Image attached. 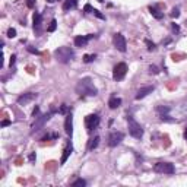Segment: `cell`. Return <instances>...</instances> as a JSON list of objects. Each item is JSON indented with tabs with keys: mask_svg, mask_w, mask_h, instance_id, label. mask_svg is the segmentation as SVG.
<instances>
[{
	"mask_svg": "<svg viewBox=\"0 0 187 187\" xmlns=\"http://www.w3.org/2000/svg\"><path fill=\"white\" fill-rule=\"evenodd\" d=\"M64 130H66L67 134H72V132H73V117H72V114H69L66 117V121H64Z\"/></svg>",
	"mask_w": 187,
	"mask_h": 187,
	"instance_id": "4fadbf2b",
	"label": "cell"
},
{
	"mask_svg": "<svg viewBox=\"0 0 187 187\" xmlns=\"http://www.w3.org/2000/svg\"><path fill=\"white\" fill-rule=\"evenodd\" d=\"M149 72H151V73H158V67L157 66H151V67H149Z\"/></svg>",
	"mask_w": 187,
	"mask_h": 187,
	"instance_id": "f546056e",
	"label": "cell"
},
{
	"mask_svg": "<svg viewBox=\"0 0 187 187\" xmlns=\"http://www.w3.org/2000/svg\"><path fill=\"white\" fill-rule=\"evenodd\" d=\"M40 25H41V15L40 13H34V29L40 31Z\"/></svg>",
	"mask_w": 187,
	"mask_h": 187,
	"instance_id": "e0dca14e",
	"label": "cell"
},
{
	"mask_svg": "<svg viewBox=\"0 0 187 187\" xmlns=\"http://www.w3.org/2000/svg\"><path fill=\"white\" fill-rule=\"evenodd\" d=\"M9 124H10V121H9V120H3V121H2V126H3V127L9 126Z\"/></svg>",
	"mask_w": 187,
	"mask_h": 187,
	"instance_id": "d6a6232c",
	"label": "cell"
},
{
	"mask_svg": "<svg viewBox=\"0 0 187 187\" xmlns=\"http://www.w3.org/2000/svg\"><path fill=\"white\" fill-rule=\"evenodd\" d=\"M149 12L152 13V16H154V18H157V19H162L164 18V13L159 12L157 7H149Z\"/></svg>",
	"mask_w": 187,
	"mask_h": 187,
	"instance_id": "ac0fdd59",
	"label": "cell"
},
{
	"mask_svg": "<svg viewBox=\"0 0 187 187\" xmlns=\"http://www.w3.org/2000/svg\"><path fill=\"white\" fill-rule=\"evenodd\" d=\"M171 16H173V18H178V16H180V10H178L177 7H174L173 12H171Z\"/></svg>",
	"mask_w": 187,
	"mask_h": 187,
	"instance_id": "484cf974",
	"label": "cell"
},
{
	"mask_svg": "<svg viewBox=\"0 0 187 187\" xmlns=\"http://www.w3.org/2000/svg\"><path fill=\"white\" fill-rule=\"evenodd\" d=\"M99 124V117L98 114H89L85 117V126H86V130L88 132H92V130H95Z\"/></svg>",
	"mask_w": 187,
	"mask_h": 187,
	"instance_id": "5b68a950",
	"label": "cell"
},
{
	"mask_svg": "<svg viewBox=\"0 0 187 187\" xmlns=\"http://www.w3.org/2000/svg\"><path fill=\"white\" fill-rule=\"evenodd\" d=\"M98 143H99V138H98V136H95V138L89 139V142H88V149H89V151L95 149V148L98 146Z\"/></svg>",
	"mask_w": 187,
	"mask_h": 187,
	"instance_id": "2e32d148",
	"label": "cell"
},
{
	"mask_svg": "<svg viewBox=\"0 0 187 187\" xmlns=\"http://www.w3.org/2000/svg\"><path fill=\"white\" fill-rule=\"evenodd\" d=\"M127 73V66L126 63H119L117 66L114 67V73H113V78L114 80H121V79L126 76Z\"/></svg>",
	"mask_w": 187,
	"mask_h": 187,
	"instance_id": "8992f818",
	"label": "cell"
},
{
	"mask_svg": "<svg viewBox=\"0 0 187 187\" xmlns=\"http://www.w3.org/2000/svg\"><path fill=\"white\" fill-rule=\"evenodd\" d=\"M47 2H49V3H54L56 0H47Z\"/></svg>",
	"mask_w": 187,
	"mask_h": 187,
	"instance_id": "74e56055",
	"label": "cell"
},
{
	"mask_svg": "<svg viewBox=\"0 0 187 187\" xmlns=\"http://www.w3.org/2000/svg\"><path fill=\"white\" fill-rule=\"evenodd\" d=\"M155 173H161V174H174V165L169 162H158L154 165Z\"/></svg>",
	"mask_w": 187,
	"mask_h": 187,
	"instance_id": "277c9868",
	"label": "cell"
},
{
	"mask_svg": "<svg viewBox=\"0 0 187 187\" xmlns=\"http://www.w3.org/2000/svg\"><path fill=\"white\" fill-rule=\"evenodd\" d=\"M15 59H16V56H12V57H10V67L15 64Z\"/></svg>",
	"mask_w": 187,
	"mask_h": 187,
	"instance_id": "836d02e7",
	"label": "cell"
},
{
	"mask_svg": "<svg viewBox=\"0 0 187 187\" xmlns=\"http://www.w3.org/2000/svg\"><path fill=\"white\" fill-rule=\"evenodd\" d=\"M171 57H173V60H174V61H180L181 59H184L186 56H184V54H178V53H174Z\"/></svg>",
	"mask_w": 187,
	"mask_h": 187,
	"instance_id": "603a6c76",
	"label": "cell"
},
{
	"mask_svg": "<svg viewBox=\"0 0 187 187\" xmlns=\"http://www.w3.org/2000/svg\"><path fill=\"white\" fill-rule=\"evenodd\" d=\"M127 123H129V133L132 134L133 138H142V134H143V129L140 127L138 121L134 120L133 117H127Z\"/></svg>",
	"mask_w": 187,
	"mask_h": 187,
	"instance_id": "3957f363",
	"label": "cell"
},
{
	"mask_svg": "<svg viewBox=\"0 0 187 187\" xmlns=\"http://www.w3.org/2000/svg\"><path fill=\"white\" fill-rule=\"evenodd\" d=\"M173 31H174V32H178V31H180V28H178V25L173 24Z\"/></svg>",
	"mask_w": 187,
	"mask_h": 187,
	"instance_id": "1f68e13d",
	"label": "cell"
},
{
	"mask_svg": "<svg viewBox=\"0 0 187 187\" xmlns=\"http://www.w3.org/2000/svg\"><path fill=\"white\" fill-rule=\"evenodd\" d=\"M56 28H57V21H56V19H53V21L50 22L47 31H49V32H53V31H56Z\"/></svg>",
	"mask_w": 187,
	"mask_h": 187,
	"instance_id": "44dd1931",
	"label": "cell"
},
{
	"mask_svg": "<svg viewBox=\"0 0 187 187\" xmlns=\"http://www.w3.org/2000/svg\"><path fill=\"white\" fill-rule=\"evenodd\" d=\"M84 10H85V12H86V13H89V12H92V10H94V9H92V7H91V5H85Z\"/></svg>",
	"mask_w": 187,
	"mask_h": 187,
	"instance_id": "f1b7e54d",
	"label": "cell"
},
{
	"mask_svg": "<svg viewBox=\"0 0 187 187\" xmlns=\"http://www.w3.org/2000/svg\"><path fill=\"white\" fill-rule=\"evenodd\" d=\"M186 113H187V107H186Z\"/></svg>",
	"mask_w": 187,
	"mask_h": 187,
	"instance_id": "ab89813d",
	"label": "cell"
},
{
	"mask_svg": "<svg viewBox=\"0 0 187 187\" xmlns=\"http://www.w3.org/2000/svg\"><path fill=\"white\" fill-rule=\"evenodd\" d=\"M98 2H104V0H98Z\"/></svg>",
	"mask_w": 187,
	"mask_h": 187,
	"instance_id": "f35d334b",
	"label": "cell"
},
{
	"mask_svg": "<svg viewBox=\"0 0 187 187\" xmlns=\"http://www.w3.org/2000/svg\"><path fill=\"white\" fill-rule=\"evenodd\" d=\"M152 91H154V86H145V88L139 89L138 94H136V99H142V98H145L148 94H151Z\"/></svg>",
	"mask_w": 187,
	"mask_h": 187,
	"instance_id": "7c38bea8",
	"label": "cell"
},
{
	"mask_svg": "<svg viewBox=\"0 0 187 187\" xmlns=\"http://www.w3.org/2000/svg\"><path fill=\"white\" fill-rule=\"evenodd\" d=\"M76 91H78L79 95H89V97H95L97 95V88L94 86L92 80L89 78H85L79 80L78 86H76Z\"/></svg>",
	"mask_w": 187,
	"mask_h": 187,
	"instance_id": "6da1fadb",
	"label": "cell"
},
{
	"mask_svg": "<svg viewBox=\"0 0 187 187\" xmlns=\"http://www.w3.org/2000/svg\"><path fill=\"white\" fill-rule=\"evenodd\" d=\"M92 13H94L95 16H98L99 19H104V15H103V13H99V10H97V9H94V10H92Z\"/></svg>",
	"mask_w": 187,
	"mask_h": 187,
	"instance_id": "4316f807",
	"label": "cell"
},
{
	"mask_svg": "<svg viewBox=\"0 0 187 187\" xmlns=\"http://www.w3.org/2000/svg\"><path fill=\"white\" fill-rule=\"evenodd\" d=\"M7 37H9V38H15V37H16V31L13 29V28H10V29L7 31Z\"/></svg>",
	"mask_w": 187,
	"mask_h": 187,
	"instance_id": "cb8c5ba5",
	"label": "cell"
},
{
	"mask_svg": "<svg viewBox=\"0 0 187 187\" xmlns=\"http://www.w3.org/2000/svg\"><path fill=\"white\" fill-rule=\"evenodd\" d=\"M97 59V56L95 54H85L84 56V61L85 63H91V61H94Z\"/></svg>",
	"mask_w": 187,
	"mask_h": 187,
	"instance_id": "ffe728a7",
	"label": "cell"
},
{
	"mask_svg": "<svg viewBox=\"0 0 187 187\" xmlns=\"http://www.w3.org/2000/svg\"><path fill=\"white\" fill-rule=\"evenodd\" d=\"M123 138H124V134H123L121 132L113 133V134L110 136V139H108V145L111 146V148H114V146H117L121 140H123Z\"/></svg>",
	"mask_w": 187,
	"mask_h": 187,
	"instance_id": "9c48e42d",
	"label": "cell"
},
{
	"mask_svg": "<svg viewBox=\"0 0 187 187\" xmlns=\"http://www.w3.org/2000/svg\"><path fill=\"white\" fill-rule=\"evenodd\" d=\"M85 184H86V181H85V180H82V178H78V180H76V181H73V183H72V186H73V187H78V186H85Z\"/></svg>",
	"mask_w": 187,
	"mask_h": 187,
	"instance_id": "7402d4cb",
	"label": "cell"
},
{
	"mask_svg": "<svg viewBox=\"0 0 187 187\" xmlns=\"http://www.w3.org/2000/svg\"><path fill=\"white\" fill-rule=\"evenodd\" d=\"M38 111H40V110H38V107H35V110H34V111H32V115H34V117H35V115L38 114Z\"/></svg>",
	"mask_w": 187,
	"mask_h": 187,
	"instance_id": "e575fe53",
	"label": "cell"
},
{
	"mask_svg": "<svg viewBox=\"0 0 187 187\" xmlns=\"http://www.w3.org/2000/svg\"><path fill=\"white\" fill-rule=\"evenodd\" d=\"M145 42H146V45H148V50H155V44H154V42H151L149 41V40H145Z\"/></svg>",
	"mask_w": 187,
	"mask_h": 187,
	"instance_id": "d4e9b609",
	"label": "cell"
},
{
	"mask_svg": "<svg viewBox=\"0 0 187 187\" xmlns=\"http://www.w3.org/2000/svg\"><path fill=\"white\" fill-rule=\"evenodd\" d=\"M66 111H67V107H66V105H61V107H60V113H61V114H64Z\"/></svg>",
	"mask_w": 187,
	"mask_h": 187,
	"instance_id": "4dcf8cb0",
	"label": "cell"
},
{
	"mask_svg": "<svg viewBox=\"0 0 187 187\" xmlns=\"http://www.w3.org/2000/svg\"><path fill=\"white\" fill-rule=\"evenodd\" d=\"M184 139L187 140V127H186V130H184Z\"/></svg>",
	"mask_w": 187,
	"mask_h": 187,
	"instance_id": "8d00e7d4",
	"label": "cell"
},
{
	"mask_svg": "<svg viewBox=\"0 0 187 187\" xmlns=\"http://www.w3.org/2000/svg\"><path fill=\"white\" fill-rule=\"evenodd\" d=\"M95 35H92V34H89V35H86V37H82V35H79L75 38V45L76 47H85L86 44H88V41L89 40H92Z\"/></svg>",
	"mask_w": 187,
	"mask_h": 187,
	"instance_id": "30bf717a",
	"label": "cell"
},
{
	"mask_svg": "<svg viewBox=\"0 0 187 187\" xmlns=\"http://www.w3.org/2000/svg\"><path fill=\"white\" fill-rule=\"evenodd\" d=\"M114 45H115V49L119 50V51L124 53V51H126V49H127L126 38L121 35V34H115V35H114Z\"/></svg>",
	"mask_w": 187,
	"mask_h": 187,
	"instance_id": "52a82bcc",
	"label": "cell"
},
{
	"mask_svg": "<svg viewBox=\"0 0 187 187\" xmlns=\"http://www.w3.org/2000/svg\"><path fill=\"white\" fill-rule=\"evenodd\" d=\"M26 6L29 7V9H32V7L35 6V0H26Z\"/></svg>",
	"mask_w": 187,
	"mask_h": 187,
	"instance_id": "83f0119b",
	"label": "cell"
},
{
	"mask_svg": "<svg viewBox=\"0 0 187 187\" xmlns=\"http://www.w3.org/2000/svg\"><path fill=\"white\" fill-rule=\"evenodd\" d=\"M35 98H37V94H32V92H29V94H24L22 97L18 98V104L19 105H25V104H28L29 101L35 99Z\"/></svg>",
	"mask_w": 187,
	"mask_h": 187,
	"instance_id": "8fae6325",
	"label": "cell"
},
{
	"mask_svg": "<svg viewBox=\"0 0 187 187\" xmlns=\"http://www.w3.org/2000/svg\"><path fill=\"white\" fill-rule=\"evenodd\" d=\"M120 104H121V99L120 98H111L110 99V103H108V105H110V108H117V107H120Z\"/></svg>",
	"mask_w": 187,
	"mask_h": 187,
	"instance_id": "d6986e66",
	"label": "cell"
},
{
	"mask_svg": "<svg viewBox=\"0 0 187 187\" xmlns=\"http://www.w3.org/2000/svg\"><path fill=\"white\" fill-rule=\"evenodd\" d=\"M54 56L60 63H67V61H70L73 59L75 53H73V50H70L69 47H59V49L56 50Z\"/></svg>",
	"mask_w": 187,
	"mask_h": 187,
	"instance_id": "7a4b0ae2",
	"label": "cell"
},
{
	"mask_svg": "<svg viewBox=\"0 0 187 187\" xmlns=\"http://www.w3.org/2000/svg\"><path fill=\"white\" fill-rule=\"evenodd\" d=\"M72 151H73V146L70 145V143H67L66 148H64V151H63V157H61L60 164H64V162H66V161H67V158H69V155L72 154Z\"/></svg>",
	"mask_w": 187,
	"mask_h": 187,
	"instance_id": "5bb4252c",
	"label": "cell"
},
{
	"mask_svg": "<svg viewBox=\"0 0 187 187\" xmlns=\"http://www.w3.org/2000/svg\"><path fill=\"white\" fill-rule=\"evenodd\" d=\"M35 159V154H31L29 155V161H34Z\"/></svg>",
	"mask_w": 187,
	"mask_h": 187,
	"instance_id": "d590c367",
	"label": "cell"
},
{
	"mask_svg": "<svg viewBox=\"0 0 187 187\" xmlns=\"http://www.w3.org/2000/svg\"><path fill=\"white\" fill-rule=\"evenodd\" d=\"M76 6H78V0H66L64 5H63V9L69 10V9H75Z\"/></svg>",
	"mask_w": 187,
	"mask_h": 187,
	"instance_id": "9a60e30c",
	"label": "cell"
},
{
	"mask_svg": "<svg viewBox=\"0 0 187 187\" xmlns=\"http://www.w3.org/2000/svg\"><path fill=\"white\" fill-rule=\"evenodd\" d=\"M50 117H51V113H47V114L41 115V117H40V119H38V120L32 124V133L37 132V130H40V129H41V127L50 120Z\"/></svg>",
	"mask_w": 187,
	"mask_h": 187,
	"instance_id": "ba28073f",
	"label": "cell"
}]
</instances>
